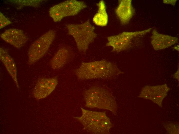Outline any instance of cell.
Returning a JSON list of instances; mask_svg holds the SVG:
<instances>
[{"label":"cell","instance_id":"6da1fadb","mask_svg":"<svg viewBox=\"0 0 179 134\" xmlns=\"http://www.w3.org/2000/svg\"><path fill=\"white\" fill-rule=\"evenodd\" d=\"M74 72L82 80L113 79L123 73L115 63L105 60L82 62Z\"/></svg>","mask_w":179,"mask_h":134},{"label":"cell","instance_id":"7a4b0ae2","mask_svg":"<svg viewBox=\"0 0 179 134\" xmlns=\"http://www.w3.org/2000/svg\"><path fill=\"white\" fill-rule=\"evenodd\" d=\"M85 106L89 108L108 110L114 114L117 112V104L113 96L104 88L97 86H92L83 93Z\"/></svg>","mask_w":179,"mask_h":134},{"label":"cell","instance_id":"3957f363","mask_svg":"<svg viewBox=\"0 0 179 134\" xmlns=\"http://www.w3.org/2000/svg\"><path fill=\"white\" fill-rule=\"evenodd\" d=\"M82 115L74 118L83 126V129L93 134H108L113 125L107 116L106 112H99L80 108Z\"/></svg>","mask_w":179,"mask_h":134},{"label":"cell","instance_id":"277c9868","mask_svg":"<svg viewBox=\"0 0 179 134\" xmlns=\"http://www.w3.org/2000/svg\"><path fill=\"white\" fill-rule=\"evenodd\" d=\"M66 27L68 34L73 37L77 48L80 53H85L89 45L97 36L94 31L95 27L89 19L81 24H69Z\"/></svg>","mask_w":179,"mask_h":134},{"label":"cell","instance_id":"5b68a950","mask_svg":"<svg viewBox=\"0 0 179 134\" xmlns=\"http://www.w3.org/2000/svg\"><path fill=\"white\" fill-rule=\"evenodd\" d=\"M87 7L83 1L68 0L52 6L49 9V13L53 21L57 22L65 17L77 15Z\"/></svg>","mask_w":179,"mask_h":134},{"label":"cell","instance_id":"8992f818","mask_svg":"<svg viewBox=\"0 0 179 134\" xmlns=\"http://www.w3.org/2000/svg\"><path fill=\"white\" fill-rule=\"evenodd\" d=\"M56 36L54 30H50L32 44L28 53L29 65L34 64L44 56L49 50Z\"/></svg>","mask_w":179,"mask_h":134},{"label":"cell","instance_id":"52a82bcc","mask_svg":"<svg viewBox=\"0 0 179 134\" xmlns=\"http://www.w3.org/2000/svg\"><path fill=\"white\" fill-rule=\"evenodd\" d=\"M146 29L135 31H124L118 34L108 36L106 46L112 47V52L119 53L126 50L131 46L133 39L135 37L145 35L152 29Z\"/></svg>","mask_w":179,"mask_h":134},{"label":"cell","instance_id":"ba28073f","mask_svg":"<svg viewBox=\"0 0 179 134\" xmlns=\"http://www.w3.org/2000/svg\"><path fill=\"white\" fill-rule=\"evenodd\" d=\"M58 83V79L55 77L39 79L33 91L34 97L37 100L46 98L55 90Z\"/></svg>","mask_w":179,"mask_h":134},{"label":"cell","instance_id":"9c48e42d","mask_svg":"<svg viewBox=\"0 0 179 134\" xmlns=\"http://www.w3.org/2000/svg\"><path fill=\"white\" fill-rule=\"evenodd\" d=\"M169 90L165 84L156 86H146L142 89L139 97L151 100L160 106L158 100L161 104Z\"/></svg>","mask_w":179,"mask_h":134},{"label":"cell","instance_id":"30bf717a","mask_svg":"<svg viewBox=\"0 0 179 134\" xmlns=\"http://www.w3.org/2000/svg\"><path fill=\"white\" fill-rule=\"evenodd\" d=\"M1 38L17 48H20L26 43L28 38L23 31L14 28L6 30L0 35Z\"/></svg>","mask_w":179,"mask_h":134},{"label":"cell","instance_id":"8fae6325","mask_svg":"<svg viewBox=\"0 0 179 134\" xmlns=\"http://www.w3.org/2000/svg\"><path fill=\"white\" fill-rule=\"evenodd\" d=\"M151 43L155 50L163 49L178 43V38L176 37L161 34L155 29L153 30Z\"/></svg>","mask_w":179,"mask_h":134},{"label":"cell","instance_id":"7c38bea8","mask_svg":"<svg viewBox=\"0 0 179 134\" xmlns=\"http://www.w3.org/2000/svg\"><path fill=\"white\" fill-rule=\"evenodd\" d=\"M132 1L131 0H118L115 13L122 25L128 24L135 14V10Z\"/></svg>","mask_w":179,"mask_h":134},{"label":"cell","instance_id":"4fadbf2b","mask_svg":"<svg viewBox=\"0 0 179 134\" xmlns=\"http://www.w3.org/2000/svg\"><path fill=\"white\" fill-rule=\"evenodd\" d=\"M71 56L70 48L67 46H62L58 49L51 59L50 66L54 70L60 69L68 62Z\"/></svg>","mask_w":179,"mask_h":134},{"label":"cell","instance_id":"5bb4252c","mask_svg":"<svg viewBox=\"0 0 179 134\" xmlns=\"http://www.w3.org/2000/svg\"><path fill=\"white\" fill-rule=\"evenodd\" d=\"M0 59L12 78L17 88L19 89V86L16 64L13 59L7 52L2 47L0 48Z\"/></svg>","mask_w":179,"mask_h":134},{"label":"cell","instance_id":"9a60e30c","mask_svg":"<svg viewBox=\"0 0 179 134\" xmlns=\"http://www.w3.org/2000/svg\"><path fill=\"white\" fill-rule=\"evenodd\" d=\"M96 5L98 9L93 18V21L97 26H105L108 23V16L105 2L104 1L101 0Z\"/></svg>","mask_w":179,"mask_h":134},{"label":"cell","instance_id":"2e32d148","mask_svg":"<svg viewBox=\"0 0 179 134\" xmlns=\"http://www.w3.org/2000/svg\"><path fill=\"white\" fill-rule=\"evenodd\" d=\"M42 1L40 0H10L9 2L21 6L37 7L39 5Z\"/></svg>","mask_w":179,"mask_h":134},{"label":"cell","instance_id":"e0dca14e","mask_svg":"<svg viewBox=\"0 0 179 134\" xmlns=\"http://www.w3.org/2000/svg\"><path fill=\"white\" fill-rule=\"evenodd\" d=\"M11 21L6 18L1 12H0V28L1 29L10 24Z\"/></svg>","mask_w":179,"mask_h":134},{"label":"cell","instance_id":"ac0fdd59","mask_svg":"<svg viewBox=\"0 0 179 134\" xmlns=\"http://www.w3.org/2000/svg\"><path fill=\"white\" fill-rule=\"evenodd\" d=\"M177 1L176 0H164L163 1V2L165 4H171L173 5L174 6L175 5Z\"/></svg>","mask_w":179,"mask_h":134},{"label":"cell","instance_id":"d6986e66","mask_svg":"<svg viewBox=\"0 0 179 134\" xmlns=\"http://www.w3.org/2000/svg\"><path fill=\"white\" fill-rule=\"evenodd\" d=\"M173 77L177 79V80H179V69H177L176 72L175 73Z\"/></svg>","mask_w":179,"mask_h":134},{"label":"cell","instance_id":"ffe728a7","mask_svg":"<svg viewBox=\"0 0 179 134\" xmlns=\"http://www.w3.org/2000/svg\"><path fill=\"white\" fill-rule=\"evenodd\" d=\"M174 49L177 51H179V45L175 46L174 47Z\"/></svg>","mask_w":179,"mask_h":134}]
</instances>
